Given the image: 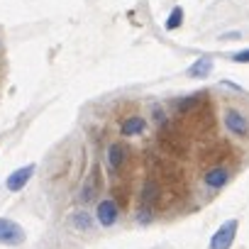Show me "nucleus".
<instances>
[{
	"label": "nucleus",
	"instance_id": "nucleus-1",
	"mask_svg": "<svg viewBox=\"0 0 249 249\" xmlns=\"http://www.w3.org/2000/svg\"><path fill=\"white\" fill-rule=\"evenodd\" d=\"M222 127L230 137L247 140L249 137V115L239 107H230V110L222 112Z\"/></svg>",
	"mask_w": 249,
	"mask_h": 249
},
{
	"label": "nucleus",
	"instance_id": "nucleus-2",
	"mask_svg": "<svg viewBox=\"0 0 249 249\" xmlns=\"http://www.w3.org/2000/svg\"><path fill=\"white\" fill-rule=\"evenodd\" d=\"M157 142H159L161 152H166L169 157H186L188 154V140L178 130H174L171 124L159 132V140Z\"/></svg>",
	"mask_w": 249,
	"mask_h": 249
},
{
	"label": "nucleus",
	"instance_id": "nucleus-3",
	"mask_svg": "<svg viewBox=\"0 0 249 249\" xmlns=\"http://www.w3.org/2000/svg\"><path fill=\"white\" fill-rule=\"evenodd\" d=\"M127 164H130L127 144H124V142H110L107 149H105V166H107L110 176H120Z\"/></svg>",
	"mask_w": 249,
	"mask_h": 249
},
{
	"label": "nucleus",
	"instance_id": "nucleus-4",
	"mask_svg": "<svg viewBox=\"0 0 249 249\" xmlns=\"http://www.w3.org/2000/svg\"><path fill=\"white\" fill-rule=\"evenodd\" d=\"M237 230H239V220H227L222 222L215 234L210 237V249H232L234 244V237H237Z\"/></svg>",
	"mask_w": 249,
	"mask_h": 249
},
{
	"label": "nucleus",
	"instance_id": "nucleus-5",
	"mask_svg": "<svg viewBox=\"0 0 249 249\" xmlns=\"http://www.w3.org/2000/svg\"><path fill=\"white\" fill-rule=\"evenodd\" d=\"M120 205H117V200L115 198H103V200H98V205H95V222L100 225V227H112L117 220H120Z\"/></svg>",
	"mask_w": 249,
	"mask_h": 249
},
{
	"label": "nucleus",
	"instance_id": "nucleus-6",
	"mask_svg": "<svg viewBox=\"0 0 249 249\" xmlns=\"http://www.w3.org/2000/svg\"><path fill=\"white\" fill-rule=\"evenodd\" d=\"M25 230L10 220V217H0V244H5V247H18L25 242Z\"/></svg>",
	"mask_w": 249,
	"mask_h": 249
},
{
	"label": "nucleus",
	"instance_id": "nucleus-7",
	"mask_svg": "<svg viewBox=\"0 0 249 249\" xmlns=\"http://www.w3.org/2000/svg\"><path fill=\"white\" fill-rule=\"evenodd\" d=\"M161 198V183L154 178V176H147L142 188H140V208L144 210H154L157 200Z\"/></svg>",
	"mask_w": 249,
	"mask_h": 249
},
{
	"label": "nucleus",
	"instance_id": "nucleus-8",
	"mask_svg": "<svg viewBox=\"0 0 249 249\" xmlns=\"http://www.w3.org/2000/svg\"><path fill=\"white\" fill-rule=\"evenodd\" d=\"M200 181H203V186H205L208 191H220V188H225V186L230 183V171H227L225 166L215 164V166H210V169L200 176Z\"/></svg>",
	"mask_w": 249,
	"mask_h": 249
},
{
	"label": "nucleus",
	"instance_id": "nucleus-9",
	"mask_svg": "<svg viewBox=\"0 0 249 249\" xmlns=\"http://www.w3.org/2000/svg\"><path fill=\"white\" fill-rule=\"evenodd\" d=\"M35 171H37L35 164H27V166H22V169H15V171L5 178V188H8L10 193H20V191L27 186V181L32 178Z\"/></svg>",
	"mask_w": 249,
	"mask_h": 249
},
{
	"label": "nucleus",
	"instance_id": "nucleus-10",
	"mask_svg": "<svg viewBox=\"0 0 249 249\" xmlns=\"http://www.w3.org/2000/svg\"><path fill=\"white\" fill-rule=\"evenodd\" d=\"M205 93H191V95H183V98H178L176 103H174V110H176V115H193L203 103H205Z\"/></svg>",
	"mask_w": 249,
	"mask_h": 249
},
{
	"label": "nucleus",
	"instance_id": "nucleus-11",
	"mask_svg": "<svg viewBox=\"0 0 249 249\" xmlns=\"http://www.w3.org/2000/svg\"><path fill=\"white\" fill-rule=\"evenodd\" d=\"M147 130V120L142 115H130L120 122V135L122 137H137Z\"/></svg>",
	"mask_w": 249,
	"mask_h": 249
},
{
	"label": "nucleus",
	"instance_id": "nucleus-12",
	"mask_svg": "<svg viewBox=\"0 0 249 249\" xmlns=\"http://www.w3.org/2000/svg\"><path fill=\"white\" fill-rule=\"evenodd\" d=\"M71 225H73V230H78V232H93V227H95V215H90L86 208L83 210H76L73 215H71Z\"/></svg>",
	"mask_w": 249,
	"mask_h": 249
},
{
	"label": "nucleus",
	"instance_id": "nucleus-13",
	"mask_svg": "<svg viewBox=\"0 0 249 249\" xmlns=\"http://www.w3.org/2000/svg\"><path fill=\"white\" fill-rule=\"evenodd\" d=\"M213 66H215V61L210 56H200V59H196L188 66V76L191 78H208L213 73Z\"/></svg>",
	"mask_w": 249,
	"mask_h": 249
},
{
	"label": "nucleus",
	"instance_id": "nucleus-14",
	"mask_svg": "<svg viewBox=\"0 0 249 249\" xmlns=\"http://www.w3.org/2000/svg\"><path fill=\"white\" fill-rule=\"evenodd\" d=\"M95 196H98V166L93 169L90 178L83 183V188H81V193H78V203H81V205H86V203H90Z\"/></svg>",
	"mask_w": 249,
	"mask_h": 249
},
{
	"label": "nucleus",
	"instance_id": "nucleus-15",
	"mask_svg": "<svg viewBox=\"0 0 249 249\" xmlns=\"http://www.w3.org/2000/svg\"><path fill=\"white\" fill-rule=\"evenodd\" d=\"M193 115H196V124L200 127V132H208L213 124H215V115H213V107H210L208 103H203Z\"/></svg>",
	"mask_w": 249,
	"mask_h": 249
},
{
	"label": "nucleus",
	"instance_id": "nucleus-16",
	"mask_svg": "<svg viewBox=\"0 0 249 249\" xmlns=\"http://www.w3.org/2000/svg\"><path fill=\"white\" fill-rule=\"evenodd\" d=\"M181 22H183V8H181V5H176V8L171 10V15L166 18V25H164V27H166L169 32H174V30H178V27H181Z\"/></svg>",
	"mask_w": 249,
	"mask_h": 249
},
{
	"label": "nucleus",
	"instance_id": "nucleus-17",
	"mask_svg": "<svg viewBox=\"0 0 249 249\" xmlns=\"http://www.w3.org/2000/svg\"><path fill=\"white\" fill-rule=\"evenodd\" d=\"M152 117H154V122L159 124L161 130H164V127H169V124H171V122H169V117H166V110H164V107H161L159 103H154V105H152Z\"/></svg>",
	"mask_w": 249,
	"mask_h": 249
},
{
	"label": "nucleus",
	"instance_id": "nucleus-18",
	"mask_svg": "<svg viewBox=\"0 0 249 249\" xmlns=\"http://www.w3.org/2000/svg\"><path fill=\"white\" fill-rule=\"evenodd\" d=\"M230 59H232L234 64H249V49H239V52H234Z\"/></svg>",
	"mask_w": 249,
	"mask_h": 249
},
{
	"label": "nucleus",
	"instance_id": "nucleus-19",
	"mask_svg": "<svg viewBox=\"0 0 249 249\" xmlns=\"http://www.w3.org/2000/svg\"><path fill=\"white\" fill-rule=\"evenodd\" d=\"M217 39H225V42H234V39H242V32H237V30H234V32H222V35H220Z\"/></svg>",
	"mask_w": 249,
	"mask_h": 249
},
{
	"label": "nucleus",
	"instance_id": "nucleus-20",
	"mask_svg": "<svg viewBox=\"0 0 249 249\" xmlns=\"http://www.w3.org/2000/svg\"><path fill=\"white\" fill-rule=\"evenodd\" d=\"M222 86H227V88H232V90H237V93H244V88H239V86H234V83H230V81H222Z\"/></svg>",
	"mask_w": 249,
	"mask_h": 249
}]
</instances>
